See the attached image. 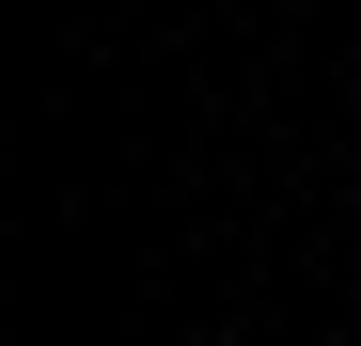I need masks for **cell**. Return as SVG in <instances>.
Listing matches in <instances>:
<instances>
[]
</instances>
